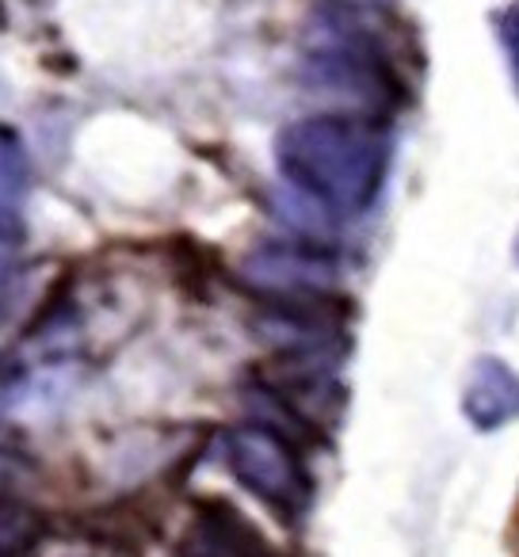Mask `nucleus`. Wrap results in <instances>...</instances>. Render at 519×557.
<instances>
[{
	"mask_svg": "<svg viewBox=\"0 0 519 557\" xmlns=\"http://www.w3.org/2000/svg\"><path fill=\"white\" fill-rule=\"evenodd\" d=\"M280 164L302 191L333 210H363L379 191L386 149L363 123L310 119L280 138Z\"/></svg>",
	"mask_w": 519,
	"mask_h": 557,
	"instance_id": "obj_1",
	"label": "nucleus"
},
{
	"mask_svg": "<svg viewBox=\"0 0 519 557\" xmlns=\"http://www.w3.org/2000/svg\"><path fill=\"white\" fill-rule=\"evenodd\" d=\"M230 473L291 527L310 511L313 481L298 447L268 424L233 428L222 443Z\"/></svg>",
	"mask_w": 519,
	"mask_h": 557,
	"instance_id": "obj_2",
	"label": "nucleus"
},
{
	"mask_svg": "<svg viewBox=\"0 0 519 557\" xmlns=\"http://www.w3.org/2000/svg\"><path fill=\"white\" fill-rule=\"evenodd\" d=\"M180 557H283L268 534L222 496H199Z\"/></svg>",
	"mask_w": 519,
	"mask_h": 557,
	"instance_id": "obj_3",
	"label": "nucleus"
},
{
	"mask_svg": "<svg viewBox=\"0 0 519 557\" xmlns=\"http://www.w3.org/2000/svg\"><path fill=\"white\" fill-rule=\"evenodd\" d=\"M462 412L478 432H496L519 420V374L501 359H478L466 382Z\"/></svg>",
	"mask_w": 519,
	"mask_h": 557,
	"instance_id": "obj_4",
	"label": "nucleus"
},
{
	"mask_svg": "<svg viewBox=\"0 0 519 557\" xmlns=\"http://www.w3.org/2000/svg\"><path fill=\"white\" fill-rule=\"evenodd\" d=\"M47 539V519L20 496L0 493V557H35Z\"/></svg>",
	"mask_w": 519,
	"mask_h": 557,
	"instance_id": "obj_5",
	"label": "nucleus"
},
{
	"mask_svg": "<svg viewBox=\"0 0 519 557\" xmlns=\"http://www.w3.org/2000/svg\"><path fill=\"white\" fill-rule=\"evenodd\" d=\"M27 195V153L12 131H0V225H16Z\"/></svg>",
	"mask_w": 519,
	"mask_h": 557,
	"instance_id": "obj_6",
	"label": "nucleus"
},
{
	"mask_svg": "<svg viewBox=\"0 0 519 557\" xmlns=\"http://www.w3.org/2000/svg\"><path fill=\"white\" fill-rule=\"evenodd\" d=\"M16 256H20V233L16 225H0V313L16 283Z\"/></svg>",
	"mask_w": 519,
	"mask_h": 557,
	"instance_id": "obj_7",
	"label": "nucleus"
},
{
	"mask_svg": "<svg viewBox=\"0 0 519 557\" xmlns=\"http://www.w3.org/2000/svg\"><path fill=\"white\" fill-rule=\"evenodd\" d=\"M516 256H519V252H516Z\"/></svg>",
	"mask_w": 519,
	"mask_h": 557,
	"instance_id": "obj_8",
	"label": "nucleus"
}]
</instances>
